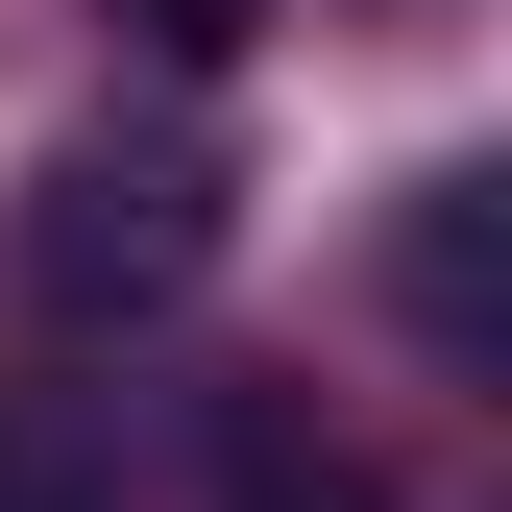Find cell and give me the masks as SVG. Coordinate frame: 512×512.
<instances>
[{"mask_svg":"<svg viewBox=\"0 0 512 512\" xmlns=\"http://www.w3.org/2000/svg\"><path fill=\"white\" fill-rule=\"evenodd\" d=\"M220 269V171L196 147H49L25 220H0V293L49 317V342H98V317H171Z\"/></svg>","mask_w":512,"mask_h":512,"instance_id":"obj_1","label":"cell"},{"mask_svg":"<svg viewBox=\"0 0 512 512\" xmlns=\"http://www.w3.org/2000/svg\"><path fill=\"white\" fill-rule=\"evenodd\" d=\"M220 512H391V464L317 391H220Z\"/></svg>","mask_w":512,"mask_h":512,"instance_id":"obj_3","label":"cell"},{"mask_svg":"<svg viewBox=\"0 0 512 512\" xmlns=\"http://www.w3.org/2000/svg\"><path fill=\"white\" fill-rule=\"evenodd\" d=\"M0 512H122V439L74 391H0Z\"/></svg>","mask_w":512,"mask_h":512,"instance_id":"obj_4","label":"cell"},{"mask_svg":"<svg viewBox=\"0 0 512 512\" xmlns=\"http://www.w3.org/2000/svg\"><path fill=\"white\" fill-rule=\"evenodd\" d=\"M391 293H415V342H488V317H512V196H488V171H415Z\"/></svg>","mask_w":512,"mask_h":512,"instance_id":"obj_2","label":"cell"},{"mask_svg":"<svg viewBox=\"0 0 512 512\" xmlns=\"http://www.w3.org/2000/svg\"><path fill=\"white\" fill-rule=\"evenodd\" d=\"M122 25H147V49H171V74H220V49H244V25H269V0H122Z\"/></svg>","mask_w":512,"mask_h":512,"instance_id":"obj_5","label":"cell"}]
</instances>
